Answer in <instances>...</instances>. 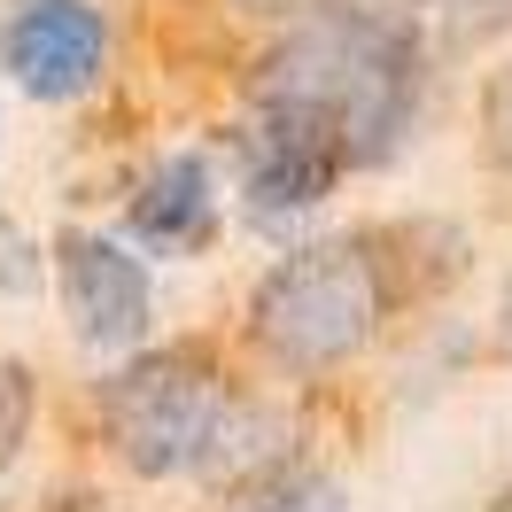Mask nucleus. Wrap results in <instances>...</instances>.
<instances>
[{"mask_svg": "<svg viewBox=\"0 0 512 512\" xmlns=\"http://www.w3.org/2000/svg\"><path fill=\"white\" fill-rule=\"evenodd\" d=\"M0 70L32 101H78L109 70V24L94 0H24L0 16Z\"/></svg>", "mask_w": 512, "mask_h": 512, "instance_id": "5", "label": "nucleus"}, {"mask_svg": "<svg viewBox=\"0 0 512 512\" xmlns=\"http://www.w3.org/2000/svg\"><path fill=\"white\" fill-rule=\"evenodd\" d=\"M241 16H256V24H303V16H319V8H334V0H233Z\"/></svg>", "mask_w": 512, "mask_h": 512, "instance_id": "11", "label": "nucleus"}, {"mask_svg": "<svg viewBox=\"0 0 512 512\" xmlns=\"http://www.w3.org/2000/svg\"><path fill=\"white\" fill-rule=\"evenodd\" d=\"M505 334H512V288H505Z\"/></svg>", "mask_w": 512, "mask_h": 512, "instance_id": "12", "label": "nucleus"}, {"mask_svg": "<svg viewBox=\"0 0 512 512\" xmlns=\"http://www.w3.org/2000/svg\"><path fill=\"white\" fill-rule=\"evenodd\" d=\"M24 435H32V373L0 357V474L16 466V450H24Z\"/></svg>", "mask_w": 512, "mask_h": 512, "instance_id": "8", "label": "nucleus"}, {"mask_svg": "<svg viewBox=\"0 0 512 512\" xmlns=\"http://www.w3.org/2000/svg\"><path fill=\"white\" fill-rule=\"evenodd\" d=\"M419 8H443L466 32H489V24H512V0H419Z\"/></svg>", "mask_w": 512, "mask_h": 512, "instance_id": "10", "label": "nucleus"}, {"mask_svg": "<svg viewBox=\"0 0 512 512\" xmlns=\"http://www.w3.org/2000/svg\"><path fill=\"white\" fill-rule=\"evenodd\" d=\"M388 319V280L381 256L365 241H311V249L280 256L249 295V342L264 365H280L295 381L350 365Z\"/></svg>", "mask_w": 512, "mask_h": 512, "instance_id": "2", "label": "nucleus"}, {"mask_svg": "<svg viewBox=\"0 0 512 512\" xmlns=\"http://www.w3.org/2000/svg\"><path fill=\"white\" fill-rule=\"evenodd\" d=\"M481 148L497 171H512V63L481 86Z\"/></svg>", "mask_w": 512, "mask_h": 512, "instance_id": "9", "label": "nucleus"}, {"mask_svg": "<svg viewBox=\"0 0 512 512\" xmlns=\"http://www.w3.org/2000/svg\"><path fill=\"white\" fill-rule=\"evenodd\" d=\"M55 280H63V311H70V326H78V342L132 350V342L148 334L156 288H148V264H140L125 241H109V233H63Z\"/></svg>", "mask_w": 512, "mask_h": 512, "instance_id": "6", "label": "nucleus"}, {"mask_svg": "<svg viewBox=\"0 0 512 512\" xmlns=\"http://www.w3.org/2000/svg\"><path fill=\"white\" fill-rule=\"evenodd\" d=\"M256 101H288L342 132L350 163H381L419 109V16L412 0H365L303 16L264 63Z\"/></svg>", "mask_w": 512, "mask_h": 512, "instance_id": "1", "label": "nucleus"}, {"mask_svg": "<svg viewBox=\"0 0 512 512\" xmlns=\"http://www.w3.org/2000/svg\"><path fill=\"white\" fill-rule=\"evenodd\" d=\"M125 225H132V241H140V249H163V256L202 249V241L218 233L210 163H202V156H171V163H156V179L132 194Z\"/></svg>", "mask_w": 512, "mask_h": 512, "instance_id": "7", "label": "nucleus"}, {"mask_svg": "<svg viewBox=\"0 0 512 512\" xmlns=\"http://www.w3.org/2000/svg\"><path fill=\"white\" fill-rule=\"evenodd\" d=\"M233 156H241V194L256 218H295V210L326 202V187L342 171H357L342 132L288 109V101H256L233 132Z\"/></svg>", "mask_w": 512, "mask_h": 512, "instance_id": "4", "label": "nucleus"}, {"mask_svg": "<svg viewBox=\"0 0 512 512\" xmlns=\"http://www.w3.org/2000/svg\"><path fill=\"white\" fill-rule=\"evenodd\" d=\"M233 388L202 350H140L101 381V435L117 466L140 481H179L202 474L233 419Z\"/></svg>", "mask_w": 512, "mask_h": 512, "instance_id": "3", "label": "nucleus"}]
</instances>
